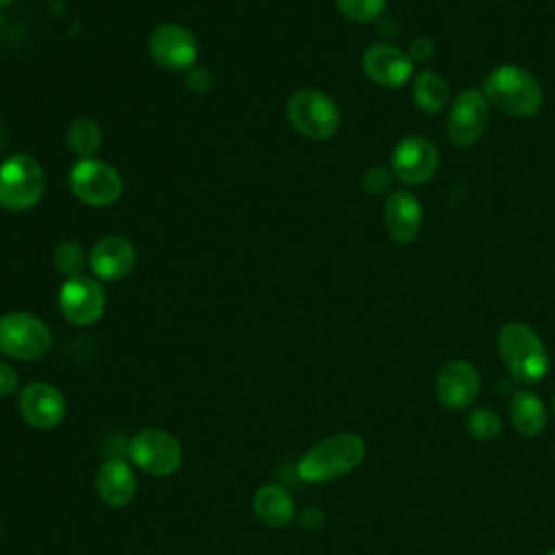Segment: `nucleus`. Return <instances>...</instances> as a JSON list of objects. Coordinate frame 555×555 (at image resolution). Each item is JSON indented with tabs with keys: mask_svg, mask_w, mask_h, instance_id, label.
<instances>
[{
	"mask_svg": "<svg viewBox=\"0 0 555 555\" xmlns=\"http://www.w3.org/2000/svg\"><path fill=\"white\" fill-rule=\"evenodd\" d=\"M11 2H13V0H0V9L7 7V4H11Z\"/></svg>",
	"mask_w": 555,
	"mask_h": 555,
	"instance_id": "nucleus-30",
	"label": "nucleus"
},
{
	"mask_svg": "<svg viewBox=\"0 0 555 555\" xmlns=\"http://www.w3.org/2000/svg\"><path fill=\"white\" fill-rule=\"evenodd\" d=\"M147 52L152 61L167 72H189L197 61L199 43L186 26L165 22L150 33Z\"/></svg>",
	"mask_w": 555,
	"mask_h": 555,
	"instance_id": "nucleus-9",
	"label": "nucleus"
},
{
	"mask_svg": "<svg viewBox=\"0 0 555 555\" xmlns=\"http://www.w3.org/2000/svg\"><path fill=\"white\" fill-rule=\"evenodd\" d=\"M551 410H553V414H555V395H553V399H551Z\"/></svg>",
	"mask_w": 555,
	"mask_h": 555,
	"instance_id": "nucleus-31",
	"label": "nucleus"
},
{
	"mask_svg": "<svg viewBox=\"0 0 555 555\" xmlns=\"http://www.w3.org/2000/svg\"><path fill=\"white\" fill-rule=\"evenodd\" d=\"M488 126V100L477 89H464L451 102L447 115V134L453 145H475Z\"/></svg>",
	"mask_w": 555,
	"mask_h": 555,
	"instance_id": "nucleus-11",
	"label": "nucleus"
},
{
	"mask_svg": "<svg viewBox=\"0 0 555 555\" xmlns=\"http://www.w3.org/2000/svg\"><path fill=\"white\" fill-rule=\"evenodd\" d=\"M20 414L35 429H52L65 416L63 392L48 382H30L20 392Z\"/></svg>",
	"mask_w": 555,
	"mask_h": 555,
	"instance_id": "nucleus-15",
	"label": "nucleus"
},
{
	"mask_svg": "<svg viewBox=\"0 0 555 555\" xmlns=\"http://www.w3.org/2000/svg\"><path fill=\"white\" fill-rule=\"evenodd\" d=\"M52 347L50 327L30 312H7L0 317V353L15 360H39Z\"/></svg>",
	"mask_w": 555,
	"mask_h": 555,
	"instance_id": "nucleus-7",
	"label": "nucleus"
},
{
	"mask_svg": "<svg viewBox=\"0 0 555 555\" xmlns=\"http://www.w3.org/2000/svg\"><path fill=\"white\" fill-rule=\"evenodd\" d=\"M54 267L65 278L82 275L85 267H89V251L78 241H61L54 247Z\"/></svg>",
	"mask_w": 555,
	"mask_h": 555,
	"instance_id": "nucleus-23",
	"label": "nucleus"
},
{
	"mask_svg": "<svg viewBox=\"0 0 555 555\" xmlns=\"http://www.w3.org/2000/svg\"><path fill=\"white\" fill-rule=\"evenodd\" d=\"M137 264V247L124 236L108 234L89 249V269L98 280L117 282L132 273Z\"/></svg>",
	"mask_w": 555,
	"mask_h": 555,
	"instance_id": "nucleus-14",
	"label": "nucleus"
},
{
	"mask_svg": "<svg viewBox=\"0 0 555 555\" xmlns=\"http://www.w3.org/2000/svg\"><path fill=\"white\" fill-rule=\"evenodd\" d=\"M0 535H2V527H0Z\"/></svg>",
	"mask_w": 555,
	"mask_h": 555,
	"instance_id": "nucleus-34",
	"label": "nucleus"
},
{
	"mask_svg": "<svg viewBox=\"0 0 555 555\" xmlns=\"http://www.w3.org/2000/svg\"><path fill=\"white\" fill-rule=\"evenodd\" d=\"M95 490L108 507H126L137 494L134 470L124 457H111L98 468Z\"/></svg>",
	"mask_w": 555,
	"mask_h": 555,
	"instance_id": "nucleus-18",
	"label": "nucleus"
},
{
	"mask_svg": "<svg viewBox=\"0 0 555 555\" xmlns=\"http://www.w3.org/2000/svg\"><path fill=\"white\" fill-rule=\"evenodd\" d=\"M431 54H434V43H431V39L418 37V39H414V41L410 43L408 56L412 59V63H414V61H427Z\"/></svg>",
	"mask_w": 555,
	"mask_h": 555,
	"instance_id": "nucleus-29",
	"label": "nucleus"
},
{
	"mask_svg": "<svg viewBox=\"0 0 555 555\" xmlns=\"http://www.w3.org/2000/svg\"><path fill=\"white\" fill-rule=\"evenodd\" d=\"M46 191L41 163L30 154H13L0 163V206L24 212L39 204Z\"/></svg>",
	"mask_w": 555,
	"mask_h": 555,
	"instance_id": "nucleus-4",
	"label": "nucleus"
},
{
	"mask_svg": "<svg viewBox=\"0 0 555 555\" xmlns=\"http://www.w3.org/2000/svg\"><path fill=\"white\" fill-rule=\"evenodd\" d=\"M286 117L291 126L314 141L336 134L340 128V111L336 102L319 89H299L286 102Z\"/></svg>",
	"mask_w": 555,
	"mask_h": 555,
	"instance_id": "nucleus-5",
	"label": "nucleus"
},
{
	"mask_svg": "<svg viewBox=\"0 0 555 555\" xmlns=\"http://www.w3.org/2000/svg\"><path fill=\"white\" fill-rule=\"evenodd\" d=\"M481 93L509 117H533L542 106L540 82L527 69L516 65L492 69L483 80Z\"/></svg>",
	"mask_w": 555,
	"mask_h": 555,
	"instance_id": "nucleus-3",
	"label": "nucleus"
},
{
	"mask_svg": "<svg viewBox=\"0 0 555 555\" xmlns=\"http://www.w3.org/2000/svg\"><path fill=\"white\" fill-rule=\"evenodd\" d=\"M423 210L418 199L408 191H395L384 204V225L392 241L410 243L418 236Z\"/></svg>",
	"mask_w": 555,
	"mask_h": 555,
	"instance_id": "nucleus-17",
	"label": "nucleus"
},
{
	"mask_svg": "<svg viewBox=\"0 0 555 555\" xmlns=\"http://www.w3.org/2000/svg\"><path fill=\"white\" fill-rule=\"evenodd\" d=\"M69 152L82 160V158H95L100 145H102V130L100 126L89 117H78L69 124L65 134Z\"/></svg>",
	"mask_w": 555,
	"mask_h": 555,
	"instance_id": "nucleus-22",
	"label": "nucleus"
},
{
	"mask_svg": "<svg viewBox=\"0 0 555 555\" xmlns=\"http://www.w3.org/2000/svg\"><path fill=\"white\" fill-rule=\"evenodd\" d=\"M466 429L477 440H494L501 434V416L490 408H477L468 414Z\"/></svg>",
	"mask_w": 555,
	"mask_h": 555,
	"instance_id": "nucleus-24",
	"label": "nucleus"
},
{
	"mask_svg": "<svg viewBox=\"0 0 555 555\" xmlns=\"http://www.w3.org/2000/svg\"><path fill=\"white\" fill-rule=\"evenodd\" d=\"M438 169V150L425 137L401 139L390 156V171L405 184H423Z\"/></svg>",
	"mask_w": 555,
	"mask_h": 555,
	"instance_id": "nucleus-12",
	"label": "nucleus"
},
{
	"mask_svg": "<svg viewBox=\"0 0 555 555\" xmlns=\"http://www.w3.org/2000/svg\"><path fill=\"white\" fill-rule=\"evenodd\" d=\"M362 69L382 87H401L412 78L414 63L408 52L397 46L373 43L362 54Z\"/></svg>",
	"mask_w": 555,
	"mask_h": 555,
	"instance_id": "nucleus-16",
	"label": "nucleus"
},
{
	"mask_svg": "<svg viewBox=\"0 0 555 555\" xmlns=\"http://www.w3.org/2000/svg\"><path fill=\"white\" fill-rule=\"evenodd\" d=\"M386 0H336L338 11L351 22H373L382 15Z\"/></svg>",
	"mask_w": 555,
	"mask_h": 555,
	"instance_id": "nucleus-25",
	"label": "nucleus"
},
{
	"mask_svg": "<svg viewBox=\"0 0 555 555\" xmlns=\"http://www.w3.org/2000/svg\"><path fill=\"white\" fill-rule=\"evenodd\" d=\"M0 132H2V124H0Z\"/></svg>",
	"mask_w": 555,
	"mask_h": 555,
	"instance_id": "nucleus-33",
	"label": "nucleus"
},
{
	"mask_svg": "<svg viewBox=\"0 0 555 555\" xmlns=\"http://www.w3.org/2000/svg\"><path fill=\"white\" fill-rule=\"evenodd\" d=\"M496 349L516 382L535 384L548 373V351L542 338L525 323H505L499 330Z\"/></svg>",
	"mask_w": 555,
	"mask_h": 555,
	"instance_id": "nucleus-2",
	"label": "nucleus"
},
{
	"mask_svg": "<svg viewBox=\"0 0 555 555\" xmlns=\"http://www.w3.org/2000/svg\"><path fill=\"white\" fill-rule=\"evenodd\" d=\"M17 388H20V375H17V371H15L9 362L0 360V397H9V395H13Z\"/></svg>",
	"mask_w": 555,
	"mask_h": 555,
	"instance_id": "nucleus-28",
	"label": "nucleus"
},
{
	"mask_svg": "<svg viewBox=\"0 0 555 555\" xmlns=\"http://www.w3.org/2000/svg\"><path fill=\"white\" fill-rule=\"evenodd\" d=\"M392 182V171H388L386 167H373L362 176V189L369 195H382L388 191Z\"/></svg>",
	"mask_w": 555,
	"mask_h": 555,
	"instance_id": "nucleus-26",
	"label": "nucleus"
},
{
	"mask_svg": "<svg viewBox=\"0 0 555 555\" xmlns=\"http://www.w3.org/2000/svg\"><path fill=\"white\" fill-rule=\"evenodd\" d=\"M412 98H414L416 106L423 108L425 113H438V111H442V108L447 106V102H449V87H447V80H444L438 72L425 69V72H421V74L414 78Z\"/></svg>",
	"mask_w": 555,
	"mask_h": 555,
	"instance_id": "nucleus-21",
	"label": "nucleus"
},
{
	"mask_svg": "<svg viewBox=\"0 0 555 555\" xmlns=\"http://www.w3.org/2000/svg\"><path fill=\"white\" fill-rule=\"evenodd\" d=\"M481 388V379L477 369L466 360H451L447 362L434 382V390L438 401L449 410H464L468 408Z\"/></svg>",
	"mask_w": 555,
	"mask_h": 555,
	"instance_id": "nucleus-13",
	"label": "nucleus"
},
{
	"mask_svg": "<svg viewBox=\"0 0 555 555\" xmlns=\"http://www.w3.org/2000/svg\"><path fill=\"white\" fill-rule=\"evenodd\" d=\"M67 182L74 197L93 208L111 206L124 193V180L119 171L100 158L76 160L69 169Z\"/></svg>",
	"mask_w": 555,
	"mask_h": 555,
	"instance_id": "nucleus-6",
	"label": "nucleus"
},
{
	"mask_svg": "<svg viewBox=\"0 0 555 555\" xmlns=\"http://www.w3.org/2000/svg\"><path fill=\"white\" fill-rule=\"evenodd\" d=\"M366 455V442L358 434H334L317 442L297 464L308 483H323L351 473Z\"/></svg>",
	"mask_w": 555,
	"mask_h": 555,
	"instance_id": "nucleus-1",
	"label": "nucleus"
},
{
	"mask_svg": "<svg viewBox=\"0 0 555 555\" xmlns=\"http://www.w3.org/2000/svg\"><path fill=\"white\" fill-rule=\"evenodd\" d=\"M254 512L267 527H284L295 516V503L291 494L275 483L260 486L254 494Z\"/></svg>",
	"mask_w": 555,
	"mask_h": 555,
	"instance_id": "nucleus-19",
	"label": "nucleus"
},
{
	"mask_svg": "<svg viewBox=\"0 0 555 555\" xmlns=\"http://www.w3.org/2000/svg\"><path fill=\"white\" fill-rule=\"evenodd\" d=\"M546 555H555V548H551V551H548V553H546Z\"/></svg>",
	"mask_w": 555,
	"mask_h": 555,
	"instance_id": "nucleus-32",
	"label": "nucleus"
},
{
	"mask_svg": "<svg viewBox=\"0 0 555 555\" xmlns=\"http://www.w3.org/2000/svg\"><path fill=\"white\" fill-rule=\"evenodd\" d=\"M130 462L147 475L167 477L182 464V444L165 429H141L128 444Z\"/></svg>",
	"mask_w": 555,
	"mask_h": 555,
	"instance_id": "nucleus-8",
	"label": "nucleus"
},
{
	"mask_svg": "<svg viewBox=\"0 0 555 555\" xmlns=\"http://www.w3.org/2000/svg\"><path fill=\"white\" fill-rule=\"evenodd\" d=\"M509 421L522 436H540L546 427V408L531 390H518L509 401Z\"/></svg>",
	"mask_w": 555,
	"mask_h": 555,
	"instance_id": "nucleus-20",
	"label": "nucleus"
},
{
	"mask_svg": "<svg viewBox=\"0 0 555 555\" xmlns=\"http://www.w3.org/2000/svg\"><path fill=\"white\" fill-rule=\"evenodd\" d=\"M56 304L61 314L72 325L87 327L102 319L106 310V293L98 278L82 273L76 278H65L59 288Z\"/></svg>",
	"mask_w": 555,
	"mask_h": 555,
	"instance_id": "nucleus-10",
	"label": "nucleus"
},
{
	"mask_svg": "<svg viewBox=\"0 0 555 555\" xmlns=\"http://www.w3.org/2000/svg\"><path fill=\"white\" fill-rule=\"evenodd\" d=\"M184 85L195 95H204V93H208L212 89V74L206 67L193 65L189 72H184Z\"/></svg>",
	"mask_w": 555,
	"mask_h": 555,
	"instance_id": "nucleus-27",
	"label": "nucleus"
}]
</instances>
